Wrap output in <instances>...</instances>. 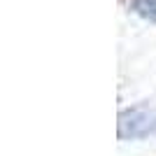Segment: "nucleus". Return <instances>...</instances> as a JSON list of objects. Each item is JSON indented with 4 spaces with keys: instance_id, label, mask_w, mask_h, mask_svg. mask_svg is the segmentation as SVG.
Returning a JSON list of instances; mask_svg holds the SVG:
<instances>
[{
    "instance_id": "1",
    "label": "nucleus",
    "mask_w": 156,
    "mask_h": 156,
    "mask_svg": "<svg viewBox=\"0 0 156 156\" xmlns=\"http://www.w3.org/2000/svg\"><path fill=\"white\" fill-rule=\"evenodd\" d=\"M119 140H142L156 133V107L135 105L119 112Z\"/></svg>"
},
{
    "instance_id": "2",
    "label": "nucleus",
    "mask_w": 156,
    "mask_h": 156,
    "mask_svg": "<svg viewBox=\"0 0 156 156\" xmlns=\"http://www.w3.org/2000/svg\"><path fill=\"white\" fill-rule=\"evenodd\" d=\"M133 9L147 21H156V0H133Z\"/></svg>"
}]
</instances>
